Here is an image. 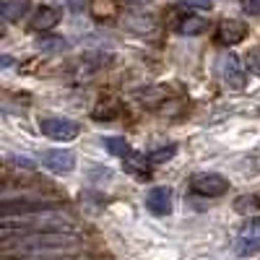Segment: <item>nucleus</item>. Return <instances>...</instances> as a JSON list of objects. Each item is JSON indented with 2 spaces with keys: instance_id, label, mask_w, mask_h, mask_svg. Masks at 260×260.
Masks as SVG:
<instances>
[{
  "instance_id": "nucleus-4",
  "label": "nucleus",
  "mask_w": 260,
  "mask_h": 260,
  "mask_svg": "<svg viewBox=\"0 0 260 260\" xmlns=\"http://www.w3.org/2000/svg\"><path fill=\"white\" fill-rule=\"evenodd\" d=\"M190 190L195 195H203V198H219V195L229 190V180H224L216 172H198L190 180Z\"/></svg>"
},
{
  "instance_id": "nucleus-17",
  "label": "nucleus",
  "mask_w": 260,
  "mask_h": 260,
  "mask_svg": "<svg viewBox=\"0 0 260 260\" xmlns=\"http://www.w3.org/2000/svg\"><path fill=\"white\" fill-rule=\"evenodd\" d=\"M102 143H104V148L110 151L112 156H127L130 154V146H127V141L122 136H107V138H102Z\"/></svg>"
},
{
  "instance_id": "nucleus-1",
  "label": "nucleus",
  "mask_w": 260,
  "mask_h": 260,
  "mask_svg": "<svg viewBox=\"0 0 260 260\" xmlns=\"http://www.w3.org/2000/svg\"><path fill=\"white\" fill-rule=\"evenodd\" d=\"M78 247L73 232H3V255H42V252H71Z\"/></svg>"
},
{
  "instance_id": "nucleus-9",
  "label": "nucleus",
  "mask_w": 260,
  "mask_h": 260,
  "mask_svg": "<svg viewBox=\"0 0 260 260\" xmlns=\"http://www.w3.org/2000/svg\"><path fill=\"white\" fill-rule=\"evenodd\" d=\"M60 24V11L57 8H52V6H39L34 13H31V18H29V26L34 29V31H50L52 26H57Z\"/></svg>"
},
{
  "instance_id": "nucleus-8",
  "label": "nucleus",
  "mask_w": 260,
  "mask_h": 260,
  "mask_svg": "<svg viewBox=\"0 0 260 260\" xmlns=\"http://www.w3.org/2000/svg\"><path fill=\"white\" fill-rule=\"evenodd\" d=\"M234 250H237V255H245V257L260 252V219H252L245 224V229L237 237Z\"/></svg>"
},
{
  "instance_id": "nucleus-7",
  "label": "nucleus",
  "mask_w": 260,
  "mask_h": 260,
  "mask_svg": "<svg viewBox=\"0 0 260 260\" xmlns=\"http://www.w3.org/2000/svg\"><path fill=\"white\" fill-rule=\"evenodd\" d=\"M247 37V26L237 18H224L219 26H216V42L224 47H234Z\"/></svg>"
},
{
  "instance_id": "nucleus-18",
  "label": "nucleus",
  "mask_w": 260,
  "mask_h": 260,
  "mask_svg": "<svg viewBox=\"0 0 260 260\" xmlns=\"http://www.w3.org/2000/svg\"><path fill=\"white\" fill-rule=\"evenodd\" d=\"M175 154H177V146H175V143H169V146H161V148H156V151H151V154H148V161L164 164V161H169Z\"/></svg>"
},
{
  "instance_id": "nucleus-5",
  "label": "nucleus",
  "mask_w": 260,
  "mask_h": 260,
  "mask_svg": "<svg viewBox=\"0 0 260 260\" xmlns=\"http://www.w3.org/2000/svg\"><path fill=\"white\" fill-rule=\"evenodd\" d=\"M39 130L47 138H52V141H73L81 133L78 122L65 120V117H42L39 120Z\"/></svg>"
},
{
  "instance_id": "nucleus-21",
  "label": "nucleus",
  "mask_w": 260,
  "mask_h": 260,
  "mask_svg": "<svg viewBox=\"0 0 260 260\" xmlns=\"http://www.w3.org/2000/svg\"><path fill=\"white\" fill-rule=\"evenodd\" d=\"M242 8L250 16H260V0H242Z\"/></svg>"
},
{
  "instance_id": "nucleus-22",
  "label": "nucleus",
  "mask_w": 260,
  "mask_h": 260,
  "mask_svg": "<svg viewBox=\"0 0 260 260\" xmlns=\"http://www.w3.org/2000/svg\"><path fill=\"white\" fill-rule=\"evenodd\" d=\"M57 3H62L65 8H68V11H73V13H81L83 11V0H57Z\"/></svg>"
},
{
  "instance_id": "nucleus-3",
  "label": "nucleus",
  "mask_w": 260,
  "mask_h": 260,
  "mask_svg": "<svg viewBox=\"0 0 260 260\" xmlns=\"http://www.w3.org/2000/svg\"><path fill=\"white\" fill-rule=\"evenodd\" d=\"M216 73H219V78L229 89H245V83H247V71L234 52L219 55V60H216Z\"/></svg>"
},
{
  "instance_id": "nucleus-24",
  "label": "nucleus",
  "mask_w": 260,
  "mask_h": 260,
  "mask_svg": "<svg viewBox=\"0 0 260 260\" xmlns=\"http://www.w3.org/2000/svg\"><path fill=\"white\" fill-rule=\"evenodd\" d=\"M136 3H151V0H136Z\"/></svg>"
},
{
  "instance_id": "nucleus-12",
  "label": "nucleus",
  "mask_w": 260,
  "mask_h": 260,
  "mask_svg": "<svg viewBox=\"0 0 260 260\" xmlns=\"http://www.w3.org/2000/svg\"><path fill=\"white\" fill-rule=\"evenodd\" d=\"M122 167H125L127 175H133L141 182H146L148 175H151V172H148V159L141 156V154H133V151H130L127 156H122Z\"/></svg>"
},
{
  "instance_id": "nucleus-16",
  "label": "nucleus",
  "mask_w": 260,
  "mask_h": 260,
  "mask_svg": "<svg viewBox=\"0 0 260 260\" xmlns=\"http://www.w3.org/2000/svg\"><path fill=\"white\" fill-rule=\"evenodd\" d=\"M89 11L94 13V18H112L115 13H117V3L115 0H91V6H89Z\"/></svg>"
},
{
  "instance_id": "nucleus-13",
  "label": "nucleus",
  "mask_w": 260,
  "mask_h": 260,
  "mask_svg": "<svg viewBox=\"0 0 260 260\" xmlns=\"http://www.w3.org/2000/svg\"><path fill=\"white\" fill-rule=\"evenodd\" d=\"M37 47L42 52H65L71 45H68V39L65 37H55V34H42L37 39Z\"/></svg>"
},
{
  "instance_id": "nucleus-2",
  "label": "nucleus",
  "mask_w": 260,
  "mask_h": 260,
  "mask_svg": "<svg viewBox=\"0 0 260 260\" xmlns=\"http://www.w3.org/2000/svg\"><path fill=\"white\" fill-rule=\"evenodd\" d=\"M73 232V219L55 206L39 208V211H26V213H11L3 216V232Z\"/></svg>"
},
{
  "instance_id": "nucleus-23",
  "label": "nucleus",
  "mask_w": 260,
  "mask_h": 260,
  "mask_svg": "<svg viewBox=\"0 0 260 260\" xmlns=\"http://www.w3.org/2000/svg\"><path fill=\"white\" fill-rule=\"evenodd\" d=\"M8 260H62V257H39V255H29V257H8Z\"/></svg>"
},
{
  "instance_id": "nucleus-19",
  "label": "nucleus",
  "mask_w": 260,
  "mask_h": 260,
  "mask_svg": "<svg viewBox=\"0 0 260 260\" xmlns=\"http://www.w3.org/2000/svg\"><path fill=\"white\" fill-rule=\"evenodd\" d=\"M247 71L252 76H260V45L255 50H250V55H247Z\"/></svg>"
},
{
  "instance_id": "nucleus-11",
  "label": "nucleus",
  "mask_w": 260,
  "mask_h": 260,
  "mask_svg": "<svg viewBox=\"0 0 260 260\" xmlns=\"http://www.w3.org/2000/svg\"><path fill=\"white\" fill-rule=\"evenodd\" d=\"M206 31H208V18H203V16L187 13L177 21V34H182V37H201Z\"/></svg>"
},
{
  "instance_id": "nucleus-14",
  "label": "nucleus",
  "mask_w": 260,
  "mask_h": 260,
  "mask_svg": "<svg viewBox=\"0 0 260 260\" xmlns=\"http://www.w3.org/2000/svg\"><path fill=\"white\" fill-rule=\"evenodd\" d=\"M125 26L138 31V34H146V31H151L156 26V21L151 16H146V13H130V16H125Z\"/></svg>"
},
{
  "instance_id": "nucleus-10",
  "label": "nucleus",
  "mask_w": 260,
  "mask_h": 260,
  "mask_svg": "<svg viewBox=\"0 0 260 260\" xmlns=\"http://www.w3.org/2000/svg\"><path fill=\"white\" fill-rule=\"evenodd\" d=\"M146 208L156 216H167L172 211V190L169 187H151L146 195Z\"/></svg>"
},
{
  "instance_id": "nucleus-6",
  "label": "nucleus",
  "mask_w": 260,
  "mask_h": 260,
  "mask_svg": "<svg viewBox=\"0 0 260 260\" xmlns=\"http://www.w3.org/2000/svg\"><path fill=\"white\" fill-rule=\"evenodd\" d=\"M42 164L50 172H55V175H71L76 169V154L73 151H65V148H50L42 154Z\"/></svg>"
},
{
  "instance_id": "nucleus-20",
  "label": "nucleus",
  "mask_w": 260,
  "mask_h": 260,
  "mask_svg": "<svg viewBox=\"0 0 260 260\" xmlns=\"http://www.w3.org/2000/svg\"><path fill=\"white\" fill-rule=\"evenodd\" d=\"M185 6L190 8H198V11H211L213 8V0H182Z\"/></svg>"
},
{
  "instance_id": "nucleus-15",
  "label": "nucleus",
  "mask_w": 260,
  "mask_h": 260,
  "mask_svg": "<svg viewBox=\"0 0 260 260\" xmlns=\"http://www.w3.org/2000/svg\"><path fill=\"white\" fill-rule=\"evenodd\" d=\"M29 11V0H6L3 3V18L6 21H21Z\"/></svg>"
}]
</instances>
